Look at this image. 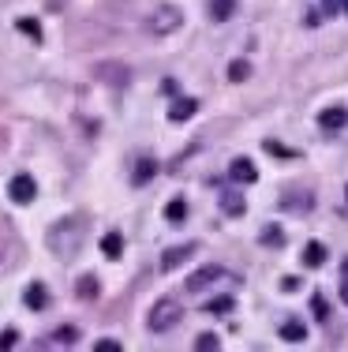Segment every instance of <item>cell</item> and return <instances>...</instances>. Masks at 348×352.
Returning <instances> with one entry per match:
<instances>
[{"label": "cell", "instance_id": "1", "mask_svg": "<svg viewBox=\"0 0 348 352\" xmlns=\"http://www.w3.org/2000/svg\"><path fill=\"white\" fill-rule=\"evenodd\" d=\"M79 240H82V232H79L76 217H64V221H56L53 229H49V251H53L56 258H71L79 251Z\"/></svg>", "mask_w": 348, "mask_h": 352}, {"label": "cell", "instance_id": "2", "mask_svg": "<svg viewBox=\"0 0 348 352\" xmlns=\"http://www.w3.org/2000/svg\"><path fill=\"white\" fill-rule=\"evenodd\" d=\"M180 318H184V304H180L176 296H161L150 307V315H146V326H150L154 333H165V330H176Z\"/></svg>", "mask_w": 348, "mask_h": 352}, {"label": "cell", "instance_id": "3", "mask_svg": "<svg viewBox=\"0 0 348 352\" xmlns=\"http://www.w3.org/2000/svg\"><path fill=\"white\" fill-rule=\"evenodd\" d=\"M232 285L236 278H232V274L225 270V266H202V270L198 274H192V278H187V292H210L213 285Z\"/></svg>", "mask_w": 348, "mask_h": 352}, {"label": "cell", "instance_id": "4", "mask_svg": "<svg viewBox=\"0 0 348 352\" xmlns=\"http://www.w3.org/2000/svg\"><path fill=\"white\" fill-rule=\"evenodd\" d=\"M180 19H184V15H180V8H172V4H161V8H157V12L150 15V23H146V30H150L154 38H161V34H172V30L180 27Z\"/></svg>", "mask_w": 348, "mask_h": 352}, {"label": "cell", "instance_id": "5", "mask_svg": "<svg viewBox=\"0 0 348 352\" xmlns=\"http://www.w3.org/2000/svg\"><path fill=\"white\" fill-rule=\"evenodd\" d=\"M94 79L105 82V87H128V82H131V68H128V64H120V60H102V64H94Z\"/></svg>", "mask_w": 348, "mask_h": 352}, {"label": "cell", "instance_id": "6", "mask_svg": "<svg viewBox=\"0 0 348 352\" xmlns=\"http://www.w3.org/2000/svg\"><path fill=\"white\" fill-rule=\"evenodd\" d=\"M8 195H12V203H19V206L34 203V195H38V184H34V176H30V173H19V176H12V184H8Z\"/></svg>", "mask_w": 348, "mask_h": 352}, {"label": "cell", "instance_id": "7", "mask_svg": "<svg viewBox=\"0 0 348 352\" xmlns=\"http://www.w3.org/2000/svg\"><path fill=\"white\" fill-rule=\"evenodd\" d=\"M195 251H198L195 244H176V248H165V251H161V270H165V274H169V270H176V266H180V263H187V258H192Z\"/></svg>", "mask_w": 348, "mask_h": 352}, {"label": "cell", "instance_id": "8", "mask_svg": "<svg viewBox=\"0 0 348 352\" xmlns=\"http://www.w3.org/2000/svg\"><path fill=\"white\" fill-rule=\"evenodd\" d=\"M229 176L236 184H255V180H259V169H255L251 157H236V162L229 165Z\"/></svg>", "mask_w": 348, "mask_h": 352}, {"label": "cell", "instance_id": "9", "mask_svg": "<svg viewBox=\"0 0 348 352\" xmlns=\"http://www.w3.org/2000/svg\"><path fill=\"white\" fill-rule=\"evenodd\" d=\"M345 124H348V109H341V105L318 113V128H322V131H341Z\"/></svg>", "mask_w": 348, "mask_h": 352}, {"label": "cell", "instance_id": "10", "mask_svg": "<svg viewBox=\"0 0 348 352\" xmlns=\"http://www.w3.org/2000/svg\"><path fill=\"white\" fill-rule=\"evenodd\" d=\"M300 258H303V266H308V270H318V266L329 258V251H326V244H318V240H311V244L303 248V255H300Z\"/></svg>", "mask_w": 348, "mask_h": 352}, {"label": "cell", "instance_id": "11", "mask_svg": "<svg viewBox=\"0 0 348 352\" xmlns=\"http://www.w3.org/2000/svg\"><path fill=\"white\" fill-rule=\"evenodd\" d=\"M195 113H198V102H195V98H176V102H172V109H169V116H172L176 124L192 120Z\"/></svg>", "mask_w": 348, "mask_h": 352}, {"label": "cell", "instance_id": "12", "mask_svg": "<svg viewBox=\"0 0 348 352\" xmlns=\"http://www.w3.org/2000/svg\"><path fill=\"white\" fill-rule=\"evenodd\" d=\"M154 173H157V162H154V157H150V154L139 157V162H135V173H131V184H150Z\"/></svg>", "mask_w": 348, "mask_h": 352}, {"label": "cell", "instance_id": "13", "mask_svg": "<svg viewBox=\"0 0 348 352\" xmlns=\"http://www.w3.org/2000/svg\"><path fill=\"white\" fill-rule=\"evenodd\" d=\"M281 210H285V214H308L311 210V195H303V191L285 195V199H281Z\"/></svg>", "mask_w": 348, "mask_h": 352}, {"label": "cell", "instance_id": "14", "mask_svg": "<svg viewBox=\"0 0 348 352\" xmlns=\"http://www.w3.org/2000/svg\"><path fill=\"white\" fill-rule=\"evenodd\" d=\"M281 341H292V345H300V341H308V326L303 322H296V318H288L285 326H281Z\"/></svg>", "mask_w": 348, "mask_h": 352}, {"label": "cell", "instance_id": "15", "mask_svg": "<svg viewBox=\"0 0 348 352\" xmlns=\"http://www.w3.org/2000/svg\"><path fill=\"white\" fill-rule=\"evenodd\" d=\"M102 255L113 258V263L124 255V236H120V232H105V236H102Z\"/></svg>", "mask_w": 348, "mask_h": 352}, {"label": "cell", "instance_id": "16", "mask_svg": "<svg viewBox=\"0 0 348 352\" xmlns=\"http://www.w3.org/2000/svg\"><path fill=\"white\" fill-rule=\"evenodd\" d=\"M221 210H225L229 217H244V195H236V191H225V195H221Z\"/></svg>", "mask_w": 348, "mask_h": 352}, {"label": "cell", "instance_id": "17", "mask_svg": "<svg viewBox=\"0 0 348 352\" xmlns=\"http://www.w3.org/2000/svg\"><path fill=\"white\" fill-rule=\"evenodd\" d=\"M23 300H27V307H30V311H41V307H45L49 304V292H45V285H30V289H27V296H23Z\"/></svg>", "mask_w": 348, "mask_h": 352}, {"label": "cell", "instance_id": "18", "mask_svg": "<svg viewBox=\"0 0 348 352\" xmlns=\"http://www.w3.org/2000/svg\"><path fill=\"white\" fill-rule=\"evenodd\" d=\"M206 311H210V315H232V311H236V300H232V296H213L210 304H206Z\"/></svg>", "mask_w": 348, "mask_h": 352}, {"label": "cell", "instance_id": "19", "mask_svg": "<svg viewBox=\"0 0 348 352\" xmlns=\"http://www.w3.org/2000/svg\"><path fill=\"white\" fill-rule=\"evenodd\" d=\"M76 292L82 300H94L97 296V278H94V274H82V278L76 281Z\"/></svg>", "mask_w": 348, "mask_h": 352}, {"label": "cell", "instance_id": "20", "mask_svg": "<svg viewBox=\"0 0 348 352\" xmlns=\"http://www.w3.org/2000/svg\"><path fill=\"white\" fill-rule=\"evenodd\" d=\"M232 12H236V0H210V15H213L218 23H225Z\"/></svg>", "mask_w": 348, "mask_h": 352}, {"label": "cell", "instance_id": "21", "mask_svg": "<svg viewBox=\"0 0 348 352\" xmlns=\"http://www.w3.org/2000/svg\"><path fill=\"white\" fill-rule=\"evenodd\" d=\"M247 75H251V64L247 60H232L229 64V82H244Z\"/></svg>", "mask_w": 348, "mask_h": 352}, {"label": "cell", "instance_id": "22", "mask_svg": "<svg viewBox=\"0 0 348 352\" xmlns=\"http://www.w3.org/2000/svg\"><path fill=\"white\" fill-rule=\"evenodd\" d=\"M165 217H169V221H184V217H187V203H184V199H172V203L165 206Z\"/></svg>", "mask_w": 348, "mask_h": 352}, {"label": "cell", "instance_id": "23", "mask_svg": "<svg viewBox=\"0 0 348 352\" xmlns=\"http://www.w3.org/2000/svg\"><path fill=\"white\" fill-rule=\"evenodd\" d=\"M322 15H348V0H322Z\"/></svg>", "mask_w": 348, "mask_h": 352}, {"label": "cell", "instance_id": "24", "mask_svg": "<svg viewBox=\"0 0 348 352\" xmlns=\"http://www.w3.org/2000/svg\"><path fill=\"white\" fill-rule=\"evenodd\" d=\"M53 341H60V345H71V341H79V330H76V326H60V330L53 333Z\"/></svg>", "mask_w": 348, "mask_h": 352}, {"label": "cell", "instance_id": "25", "mask_svg": "<svg viewBox=\"0 0 348 352\" xmlns=\"http://www.w3.org/2000/svg\"><path fill=\"white\" fill-rule=\"evenodd\" d=\"M262 244H266V248H281V244H285V236H281L277 225H270V229L262 232Z\"/></svg>", "mask_w": 348, "mask_h": 352}, {"label": "cell", "instance_id": "26", "mask_svg": "<svg viewBox=\"0 0 348 352\" xmlns=\"http://www.w3.org/2000/svg\"><path fill=\"white\" fill-rule=\"evenodd\" d=\"M221 341H218V333H198L195 338V349H218Z\"/></svg>", "mask_w": 348, "mask_h": 352}, {"label": "cell", "instance_id": "27", "mask_svg": "<svg viewBox=\"0 0 348 352\" xmlns=\"http://www.w3.org/2000/svg\"><path fill=\"white\" fill-rule=\"evenodd\" d=\"M19 30H23V34H27V38L41 41V30H38V23H34V19H19Z\"/></svg>", "mask_w": 348, "mask_h": 352}, {"label": "cell", "instance_id": "28", "mask_svg": "<svg viewBox=\"0 0 348 352\" xmlns=\"http://www.w3.org/2000/svg\"><path fill=\"white\" fill-rule=\"evenodd\" d=\"M311 311L318 315V318H326V315H329V304H326L322 296H314V300H311Z\"/></svg>", "mask_w": 348, "mask_h": 352}, {"label": "cell", "instance_id": "29", "mask_svg": "<svg viewBox=\"0 0 348 352\" xmlns=\"http://www.w3.org/2000/svg\"><path fill=\"white\" fill-rule=\"evenodd\" d=\"M94 349H97V352H120V341H113V338H102Z\"/></svg>", "mask_w": 348, "mask_h": 352}, {"label": "cell", "instance_id": "30", "mask_svg": "<svg viewBox=\"0 0 348 352\" xmlns=\"http://www.w3.org/2000/svg\"><path fill=\"white\" fill-rule=\"evenodd\" d=\"M15 341H19V338H15V330H4V338H0V345H4V349H12Z\"/></svg>", "mask_w": 348, "mask_h": 352}, {"label": "cell", "instance_id": "31", "mask_svg": "<svg viewBox=\"0 0 348 352\" xmlns=\"http://www.w3.org/2000/svg\"><path fill=\"white\" fill-rule=\"evenodd\" d=\"M341 300L348 304V274H345V281H341Z\"/></svg>", "mask_w": 348, "mask_h": 352}, {"label": "cell", "instance_id": "32", "mask_svg": "<svg viewBox=\"0 0 348 352\" xmlns=\"http://www.w3.org/2000/svg\"><path fill=\"white\" fill-rule=\"evenodd\" d=\"M4 255H8V240L0 236V263H4Z\"/></svg>", "mask_w": 348, "mask_h": 352}, {"label": "cell", "instance_id": "33", "mask_svg": "<svg viewBox=\"0 0 348 352\" xmlns=\"http://www.w3.org/2000/svg\"><path fill=\"white\" fill-rule=\"evenodd\" d=\"M345 274H348V258H345Z\"/></svg>", "mask_w": 348, "mask_h": 352}, {"label": "cell", "instance_id": "34", "mask_svg": "<svg viewBox=\"0 0 348 352\" xmlns=\"http://www.w3.org/2000/svg\"><path fill=\"white\" fill-rule=\"evenodd\" d=\"M345 199H348V188H345Z\"/></svg>", "mask_w": 348, "mask_h": 352}]
</instances>
